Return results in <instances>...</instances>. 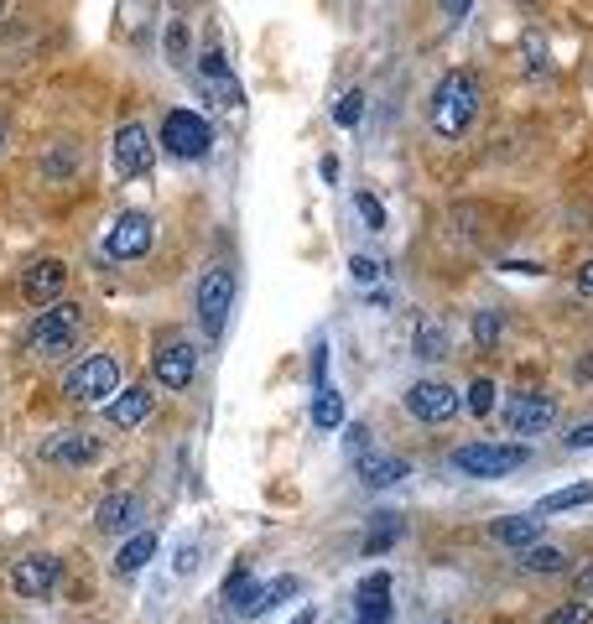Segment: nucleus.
Masks as SVG:
<instances>
[{
  "label": "nucleus",
  "mask_w": 593,
  "mask_h": 624,
  "mask_svg": "<svg viewBox=\"0 0 593 624\" xmlns=\"http://www.w3.org/2000/svg\"><path fill=\"white\" fill-rule=\"evenodd\" d=\"M479 115V79L474 68H453L448 79H442L438 89H432V104H427V120H432V131L438 135H463L469 125H474Z\"/></svg>",
  "instance_id": "obj_1"
},
{
  "label": "nucleus",
  "mask_w": 593,
  "mask_h": 624,
  "mask_svg": "<svg viewBox=\"0 0 593 624\" xmlns=\"http://www.w3.org/2000/svg\"><path fill=\"white\" fill-rule=\"evenodd\" d=\"M84 334V307L79 303H52L37 313V323L27 328V355L32 359H58L69 355Z\"/></svg>",
  "instance_id": "obj_2"
},
{
  "label": "nucleus",
  "mask_w": 593,
  "mask_h": 624,
  "mask_svg": "<svg viewBox=\"0 0 593 624\" xmlns=\"http://www.w3.org/2000/svg\"><path fill=\"white\" fill-rule=\"evenodd\" d=\"M448 458H453V469L469 473V479H505V473L531 463V448H525V442H458Z\"/></svg>",
  "instance_id": "obj_3"
},
{
  "label": "nucleus",
  "mask_w": 593,
  "mask_h": 624,
  "mask_svg": "<svg viewBox=\"0 0 593 624\" xmlns=\"http://www.w3.org/2000/svg\"><path fill=\"white\" fill-rule=\"evenodd\" d=\"M162 152L172 162H204L214 152V125H208V115H198V110H167V120H162Z\"/></svg>",
  "instance_id": "obj_4"
},
{
  "label": "nucleus",
  "mask_w": 593,
  "mask_h": 624,
  "mask_svg": "<svg viewBox=\"0 0 593 624\" xmlns=\"http://www.w3.org/2000/svg\"><path fill=\"white\" fill-rule=\"evenodd\" d=\"M193 307H198V328H204L208 338H219L224 323H229V307H235V270H229V266H208L204 276H198Z\"/></svg>",
  "instance_id": "obj_5"
},
{
  "label": "nucleus",
  "mask_w": 593,
  "mask_h": 624,
  "mask_svg": "<svg viewBox=\"0 0 593 624\" xmlns=\"http://www.w3.org/2000/svg\"><path fill=\"white\" fill-rule=\"evenodd\" d=\"M558 422V401L552 396H536V390H510L500 401V427L515 432V438H542Z\"/></svg>",
  "instance_id": "obj_6"
},
{
  "label": "nucleus",
  "mask_w": 593,
  "mask_h": 624,
  "mask_svg": "<svg viewBox=\"0 0 593 624\" xmlns=\"http://www.w3.org/2000/svg\"><path fill=\"white\" fill-rule=\"evenodd\" d=\"M120 359L115 355H89V359H79L69 375H63V396L69 401H104L110 390H120Z\"/></svg>",
  "instance_id": "obj_7"
},
{
  "label": "nucleus",
  "mask_w": 593,
  "mask_h": 624,
  "mask_svg": "<svg viewBox=\"0 0 593 624\" xmlns=\"http://www.w3.org/2000/svg\"><path fill=\"white\" fill-rule=\"evenodd\" d=\"M6 583H11V593H21V599H52L58 583H63V562L52 557V552H21V557L6 567Z\"/></svg>",
  "instance_id": "obj_8"
},
{
  "label": "nucleus",
  "mask_w": 593,
  "mask_h": 624,
  "mask_svg": "<svg viewBox=\"0 0 593 624\" xmlns=\"http://www.w3.org/2000/svg\"><path fill=\"white\" fill-rule=\"evenodd\" d=\"M37 458H42V463H52V469H94V463L104 458V442L94 438V432H84V427H69V432H52V438H42Z\"/></svg>",
  "instance_id": "obj_9"
},
{
  "label": "nucleus",
  "mask_w": 593,
  "mask_h": 624,
  "mask_svg": "<svg viewBox=\"0 0 593 624\" xmlns=\"http://www.w3.org/2000/svg\"><path fill=\"white\" fill-rule=\"evenodd\" d=\"M156 245V224L152 214H141V208H131V214H120L115 229H110V239H104V255L110 260H146Z\"/></svg>",
  "instance_id": "obj_10"
},
{
  "label": "nucleus",
  "mask_w": 593,
  "mask_h": 624,
  "mask_svg": "<svg viewBox=\"0 0 593 624\" xmlns=\"http://www.w3.org/2000/svg\"><path fill=\"white\" fill-rule=\"evenodd\" d=\"M401 406H407L422 427H442L458 417V390L448 386V380H417V386L401 396Z\"/></svg>",
  "instance_id": "obj_11"
},
{
  "label": "nucleus",
  "mask_w": 593,
  "mask_h": 624,
  "mask_svg": "<svg viewBox=\"0 0 593 624\" xmlns=\"http://www.w3.org/2000/svg\"><path fill=\"white\" fill-rule=\"evenodd\" d=\"M152 375L162 390H187L193 375H198V349H193L187 338H162L152 355Z\"/></svg>",
  "instance_id": "obj_12"
},
{
  "label": "nucleus",
  "mask_w": 593,
  "mask_h": 624,
  "mask_svg": "<svg viewBox=\"0 0 593 624\" xmlns=\"http://www.w3.org/2000/svg\"><path fill=\"white\" fill-rule=\"evenodd\" d=\"M63 287H69V266L63 260H32V266L21 270V282L17 291L27 297L32 307H52V303H63Z\"/></svg>",
  "instance_id": "obj_13"
},
{
  "label": "nucleus",
  "mask_w": 593,
  "mask_h": 624,
  "mask_svg": "<svg viewBox=\"0 0 593 624\" xmlns=\"http://www.w3.org/2000/svg\"><path fill=\"white\" fill-rule=\"evenodd\" d=\"M115 172L125 183H136V177L152 172V135H146V125H136V120H125L115 131Z\"/></svg>",
  "instance_id": "obj_14"
},
{
  "label": "nucleus",
  "mask_w": 593,
  "mask_h": 624,
  "mask_svg": "<svg viewBox=\"0 0 593 624\" xmlns=\"http://www.w3.org/2000/svg\"><path fill=\"white\" fill-rule=\"evenodd\" d=\"M136 521H141V500L125 490L104 494L100 505H94V525H100L104 536H125V531H136Z\"/></svg>",
  "instance_id": "obj_15"
},
{
  "label": "nucleus",
  "mask_w": 593,
  "mask_h": 624,
  "mask_svg": "<svg viewBox=\"0 0 593 624\" xmlns=\"http://www.w3.org/2000/svg\"><path fill=\"white\" fill-rule=\"evenodd\" d=\"M104 417H110V427H120V432L141 427L146 417H152V390H146V386H125L115 401L104 406Z\"/></svg>",
  "instance_id": "obj_16"
},
{
  "label": "nucleus",
  "mask_w": 593,
  "mask_h": 624,
  "mask_svg": "<svg viewBox=\"0 0 593 624\" xmlns=\"http://www.w3.org/2000/svg\"><path fill=\"white\" fill-rule=\"evenodd\" d=\"M359 620L355 624H390V573H370L355 589Z\"/></svg>",
  "instance_id": "obj_17"
},
{
  "label": "nucleus",
  "mask_w": 593,
  "mask_h": 624,
  "mask_svg": "<svg viewBox=\"0 0 593 624\" xmlns=\"http://www.w3.org/2000/svg\"><path fill=\"white\" fill-rule=\"evenodd\" d=\"M198 79H204V89H214L224 104H239V100H245V94H239V79L229 73V63H224L219 48H208L204 58H198Z\"/></svg>",
  "instance_id": "obj_18"
},
{
  "label": "nucleus",
  "mask_w": 593,
  "mask_h": 624,
  "mask_svg": "<svg viewBox=\"0 0 593 624\" xmlns=\"http://www.w3.org/2000/svg\"><path fill=\"white\" fill-rule=\"evenodd\" d=\"M490 541H500L510 552H525V546L542 541V525H536V515H500V521H490Z\"/></svg>",
  "instance_id": "obj_19"
},
{
  "label": "nucleus",
  "mask_w": 593,
  "mask_h": 624,
  "mask_svg": "<svg viewBox=\"0 0 593 624\" xmlns=\"http://www.w3.org/2000/svg\"><path fill=\"white\" fill-rule=\"evenodd\" d=\"M411 473L407 458H396V453H365L359 458V479L370 484V490H390V484H401Z\"/></svg>",
  "instance_id": "obj_20"
},
{
  "label": "nucleus",
  "mask_w": 593,
  "mask_h": 624,
  "mask_svg": "<svg viewBox=\"0 0 593 624\" xmlns=\"http://www.w3.org/2000/svg\"><path fill=\"white\" fill-rule=\"evenodd\" d=\"M156 557V536L152 531H131V536L120 541V552H115V573L125 577V573H141L146 562Z\"/></svg>",
  "instance_id": "obj_21"
},
{
  "label": "nucleus",
  "mask_w": 593,
  "mask_h": 624,
  "mask_svg": "<svg viewBox=\"0 0 593 624\" xmlns=\"http://www.w3.org/2000/svg\"><path fill=\"white\" fill-rule=\"evenodd\" d=\"M313 427H323V432L344 427V396H339L334 386H318V390H313Z\"/></svg>",
  "instance_id": "obj_22"
},
{
  "label": "nucleus",
  "mask_w": 593,
  "mask_h": 624,
  "mask_svg": "<svg viewBox=\"0 0 593 624\" xmlns=\"http://www.w3.org/2000/svg\"><path fill=\"white\" fill-rule=\"evenodd\" d=\"M401 515H375V525H370V536H365V557H380V552H390L396 541H401Z\"/></svg>",
  "instance_id": "obj_23"
},
{
  "label": "nucleus",
  "mask_w": 593,
  "mask_h": 624,
  "mask_svg": "<svg viewBox=\"0 0 593 624\" xmlns=\"http://www.w3.org/2000/svg\"><path fill=\"white\" fill-rule=\"evenodd\" d=\"M521 567L525 573H568V552H558V546H525L521 552Z\"/></svg>",
  "instance_id": "obj_24"
},
{
  "label": "nucleus",
  "mask_w": 593,
  "mask_h": 624,
  "mask_svg": "<svg viewBox=\"0 0 593 624\" xmlns=\"http://www.w3.org/2000/svg\"><path fill=\"white\" fill-rule=\"evenodd\" d=\"M577 505H593V479H583V484H568V490H558V494H546L542 515H562V510H577Z\"/></svg>",
  "instance_id": "obj_25"
},
{
  "label": "nucleus",
  "mask_w": 593,
  "mask_h": 624,
  "mask_svg": "<svg viewBox=\"0 0 593 624\" xmlns=\"http://www.w3.org/2000/svg\"><path fill=\"white\" fill-rule=\"evenodd\" d=\"M463 406H469V417H490V411H494V380H490V375H479L474 386H469Z\"/></svg>",
  "instance_id": "obj_26"
},
{
  "label": "nucleus",
  "mask_w": 593,
  "mask_h": 624,
  "mask_svg": "<svg viewBox=\"0 0 593 624\" xmlns=\"http://www.w3.org/2000/svg\"><path fill=\"white\" fill-rule=\"evenodd\" d=\"M542 624H593V608H589V599H568V604H558Z\"/></svg>",
  "instance_id": "obj_27"
},
{
  "label": "nucleus",
  "mask_w": 593,
  "mask_h": 624,
  "mask_svg": "<svg viewBox=\"0 0 593 624\" xmlns=\"http://www.w3.org/2000/svg\"><path fill=\"white\" fill-rule=\"evenodd\" d=\"M500 334H505V318H500V313H479V318H474V344H479V349H494V344H500Z\"/></svg>",
  "instance_id": "obj_28"
},
{
  "label": "nucleus",
  "mask_w": 593,
  "mask_h": 624,
  "mask_svg": "<svg viewBox=\"0 0 593 624\" xmlns=\"http://www.w3.org/2000/svg\"><path fill=\"white\" fill-rule=\"evenodd\" d=\"M521 52H525V79L536 84V79H542V73H546V48H542V37L531 32V37H525V42H521Z\"/></svg>",
  "instance_id": "obj_29"
},
{
  "label": "nucleus",
  "mask_w": 593,
  "mask_h": 624,
  "mask_svg": "<svg viewBox=\"0 0 593 624\" xmlns=\"http://www.w3.org/2000/svg\"><path fill=\"white\" fill-rule=\"evenodd\" d=\"M162 48H167L172 63H183V58H187V27H183V21H167V32H162Z\"/></svg>",
  "instance_id": "obj_30"
},
{
  "label": "nucleus",
  "mask_w": 593,
  "mask_h": 624,
  "mask_svg": "<svg viewBox=\"0 0 593 624\" xmlns=\"http://www.w3.org/2000/svg\"><path fill=\"white\" fill-rule=\"evenodd\" d=\"M355 208H359V219H365V229H386V208H380L375 193H359Z\"/></svg>",
  "instance_id": "obj_31"
},
{
  "label": "nucleus",
  "mask_w": 593,
  "mask_h": 624,
  "mask_svg": "<svg viewBox=\"0 0 593 624\" xmlns=\"http://www.w3.org/2000/svg\"><path fill=\"white\" fill-rule=\"evenodd\" d=\"M359 115H365V94H359V89H355V94H344V100H339V110H334V120H339L344 131H349V125H359Z\"/></svg>",
  "instance_id": "obj_32"
},
{
  "label": "nucleus",
  "mask_w": 593,
  "mask_h": 624,
  "mask_svg": "<svg viewBox=\"0 0 593 624\" xmlns=\"http://www.w3.org/2000/svg\"><path fill=\"white\" fill-rule=\"evenodd\" d=\"M42 172H48L52 183H63V177L73 172V152H48L42 156Z\"/></svg>",
  "instance_id": "obj_33"
},
{
  "label": "nucleus",
  "mask_w": 593,
  "mask_h": 624,
  "mask_svg": "<svg viewBox=\"0 0 593 624\" xmlns=\"http://www.w3.org/2000/svg\"><path fill=\"white\" fill-rule=\"evenodd\" d=\"M442 349H448V344H442V334H438V328H427V334L417 338V355H422V359H438Z\"/></svg>",
  "instance_id": "obj_34"
},
{
  "label": "nucleus",
  "mask_w": 593,
  "mask_h": 624,
  "mask_svg": "<svg viewBox=\"0 0 593 624\" xmlns=\"http://www.w3.org/2000/svg\"><path fill=\"white\" fill-rule=\"evenodd\" d=\"M313 386H328V344H313Z\"/></svg>",
  "instance_id": "obj_35"
},
{
  "label": "nucleus",
  "mask_w": 593,
  "mask_h": 624,
  "mask_svg": "<svg viewBox=\"0 0 593 624\" xmlns=\"http://www.w3.org/2000/svg\"><path fill=\"white\" fill-rule=\"evenodd\" d=\"M349 276H355V282H375V260L370 255H355V260H349Z\"/></svg>",
  "instance_id": "obj_36"
},
{
  "label": "nucleus",
  "mask_w": 593,
  "mask_h": 624,
  "mask_svg": "<svg viewBox=\"0 0 593 624\" xmlns=\"http://www.w3.org/2000/svg\"><path fill=\"white\" fill-rule=\"evenodd\" d=\"M577 599H593V562H583V567H577Z\"/></svg>",
  "instance_id": "obj_37"
},
{
  "label": "nucleus",
  "mask_w": 593,
  "mask_h": 624,
  "mask_svg": "<svg viewBox=\"0 0 593 624\" xmlns=\"http://www.w3.org/2000/svg\"><path fill=\"white\" fill-rule=\"evenodd\" d=\"M573 287L583 291V297H593V260H583V266H577V276H573Z\"/></svg>",
  "instance_id": "obj_38"
},
{
  "label": "nucleus",
  "mask_w": 593,
  "mask_h": 624,
  "mask_svg": "<svg viewBox=\"0 0 593 624\" xmlns=\"http://www.w3.org/2000/svg\"><path fill=\"white\" fill-rule=\"evenodd\" d=\"M474 11V0H442V17H453V21H463Z\"/></svg>",
  "instance_id": "obj_39"
},
{
  "label": "nucleus",
  "mask_w": 593,
  "mask_h": 624,
  "mask_svg": "<svg viewBox=\"0 0 593 624\" xmlns=\"http://www.w3.org/2000/svg\"><path fill=\"white\" fill-rule=\"evenodd\" d=\"M568 448H593V422L589 427H573V432H568Z\"/></svg>",
  "instance_id": "obj_40"
},
{
  "label": "nucleus",
  "mask_w": 593,
  "mask_h": 624,
  "mask_svg": "<svg viewBox=\"0 0 593 624\" xmlns=\"http://www.w3.org/2000/svg\"><path fill=\"white\" fill-rule=\"evenodd\" d=\"M193 567H198V546H183V552H177V573H193Z\"/></svg>",
  "instance_id": "obj_41"
},
{
  "label": "nucleus",
  "mask_w": 593,
  "mask_h": 624,
  "mask_svg": "<svg viewBox=\"0 0 593 624\" xmlns=\"http://www.w3.org/2000/svg\"><path fill=\"white\" fill-rule=\"evenodd\" d=\"M365 442H370V432H365V427H349V453H365Z\"/></svg>",
  "instance_id": "obj_42"
},
{
  "label": "nucleus",
  "mask_w": 593,
  "mask_h": 624,
  "mask_svg": "<svg viewBox=\"0 0 593 624\" xmlns=\"http://www.w3.org/2000/svg\"><path fill=\"white\" fill-rule=\"evenodd\" d=\"M313 620H318V608H303V614H297L292 624H313Z\"/></svg>",
  "instance_id": "obj_43"
},
{
  "label": "nucleus",
  "mask_w": 593,
  "mask_h": 624,
  "mask_svg": "<svg viewBox=\"0 0 593 624\" xmlns=\"http://www.w3.org/2000/svg\"><path fill=\"white\" fill-rule=\"evenodd\" d=\"M0 152H6V120H0Z\"/></svg>",
  "instance_id": "obj_44"
},
{
  "label": "nucleus",
  "mask_w": 593,
  "mask_h": 624,
  "mask_svg": "<svg viewBox=\"0 0 593 624\" xmlns=\"http://www.w3.org/2000/svg\"><path fill=\"white\" fill-rule=\"evenodd\" d=\"M521 6H542V0H521Z\"/></svg>",
  "instance_id": "obj_45"
},
{
  "label": "nucleus",
  "mask_w": 593,
  "mask_h": 624,
  "mask_svg": "<svg viewBox=\"0 0 593 624\" xmlns=\"http://www.w3.org/2000/svg\"><path fill=\"white\" fill-rule=\"evenodd\" d=\"M432 624H453V620H432Z\"/></svg>",
  "instance_id": "obj_46"
}]
</instances>
